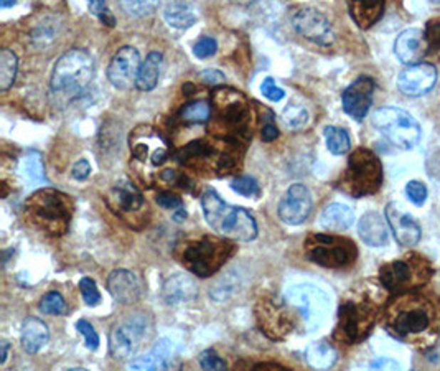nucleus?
<instances>
[{
  "mask_svg": "<svg viewBox=\"0 0 440 371\" xmlns=\"http://www.w3.org/2000/svg\"><path fill=\"white\" fill-rule=\"evenodd\" d=\"M251 121L253 111L243 93L226 86L213 91L209 117V134H213V137L243 145L253 137Z\"/></svg>",
  "mask_w": 440,
  "mask_h": 371,
  "instance_id": "1",
  "label": "nucleus"
},
{
  "mask_svg": "<svg viewBox=\"0 0 440 371\" xmlns=\"http://www.w3.org/2000/svg\"><path fill=\"white\" fill-rule=\"evenodd\" d=\"M201 208L206 223L219 236L229 241L249 243L258 238V223L248 210L229 205L213 188L201 195Z\"/></svg>",
  "mask_w": 440,
  "mask_h": 371,
  "instance_id": "2",
  "label": "nucleus"
},
{
  "mask_svg": "<svg viewBox=\"0 0 440 371\" xmlns=\"http://www.w3.org/2000/svg\"><path fill=\"white\" fill-rule=\"evenodd\" d=\"M243 145L226 142V140H193L178 150L175 159L188 169L200 172L203 175H228L238 170Z\"/></svg>",
  "mask_w": 440,
  "mask_h": 371,
  "instance_id": "3",
  "label": "nucleus"
},
{
  "mask_svg": "<svg viewBox=\"0 0 440 371\" xmlns=\"http://www.w3.org/2000/svg\"><path fill=\"white\" fill-rule=\"evenodd\" d=\"M234 253L229 239L203 236L182 239L175 248V258L198 278H209L226 264Z\"/></svg>",
  "mask_w": 440,
  "mask_h": 371,
  "instance_id": "4",
  "label": "nucleus"
},
{
  "mask_svg": "<svg viewBox=\"0 0 440 371\" xmlns=\"http://www.w3.org/2000/svg\"><path fill=\"white\" fill-rule=\"evenodd\" d=\"M73 211V200L55 188H41L25 202V216L36 229L50 236H61L68 231Z\"/></svg>",
  "mask_w": 440,
  "mask_h": 371,
  "instance_id": "5",
  "label": "nucleus"
},
{
  "mask_svg": "<svg viewBox=\"0 0 440 371\" xmlns=\"http://www.w3.org/2000/svg\"><path fill=\"white\" fill-rule=\"evenodd\" d=\"M434 318V307L422 296L414 292H404L387 305L384 325L396 337L421 335L431 327Z\"/></svg>",
  "mask_w": 440,
  "mask_h": 371,
  "instance_id": "6",
  "label": "nucleus"
},
{
  "mask_svg": "<svg viewBox=\"0 0 440 371\" xmlns=\"http://www.w3.org/2000/svg\"><path fill=\"white\" fill-rule=\"evenodd\" d=\"M94 78V60L89 51L70 50L56 61L51 73V91L61 98H76Z\"/></svg>",
  "mask_w": 440,
  "mask_h": 371,
  "instance_id": "7",
  "label": "nucleus"
},
{
  "mask_svg": "<svg viewBox=\"0 0 440 371\" xmlns=\"http://www.w3.org/2000/svg\"><path fill=\"white\" fill-rule=\"evenodd\" d=\"M382 184V165L378 155L370 149L360 147L350 155L348 167L338 188L352 197L373 195Z\"/></svg>",
  "mask_w": 440,
  "mask_h": 371,
  "instance_id": "8",
  "label": "nucleus"
},
{
  "mask_svg": "<svg viewBox=\"0 0 440 371\" xmlns=\"http://www.w3.org/2000/svg\"><path fill=\"white\" fill-rule=\"evenodd\" d=\"M130 165L139 172L144 182L154 175L155 169L164 164L169 157V142L162 132L152 125H139L130 132Z\"/></svg>",
  "mask_w": 440,
  "mask_h": 371,
  "instance_id": "9",
  "label": "nucleus"
},
{
  "mask_svg": "<svg viewBox=\"0 0 440 371\" xmlns=\"http://www.w3.org/2000/svg\"><path fill=\"white\" fill-rule=\"evenodd\" d=\"M287 304L300 317L307 332H315L327 320L332 301L327 292L313 284H297L287 291Z\"/></svg>",
  "mask_w": 440,
  "mask_h": 371,
  "instance_id": "10",
  "label": "nucleus"
},
{
  "mask_svg": "<svg viewBox=\"0 0 440 371\" xmlns=\"http://www.w3.org/2000/svg\"><path fill=\"white\" fill-rule=\"evenodd\" d=\"M305 256L322 268L338 269L355 263L358 258V248L348 238L310 234L305 241Z\"/></svg>",
  "mask_w": 440,
  "mask_h": 371,
  "instance_id": "11",
  "label": "nucleus"
},
{
  "mask_svg": "<svg viewBox=\"0 0 440 371\" xmlns=\"http://www.w3.org/2000/svg\"><path fill=\"white\" fill-rule=\"evenodd\" d=\"M373 125L397 149L409 150L421 139V125L404 109L386 106L374 113Z\"/></svg>",
  "mask_w": 440,
  "mask_h": 371,
  "instance_id": "12",
  "label": "nucleus"
},
{
  "mask_svg": "<svg viewBox=\"0 0 440 371\" xmlns=\"http://www.w3.org/2000/svg\"><path fill=\"white\" fill-rule=\"evenodd\" d=\"M374 307L370 302H343L342 307H340L335 338L347 345L365 340L374 325Z\"/></svg>",
  "mask_w": 440,
  "mask_h": 371,
  "instance_id": "13",
  "label": "nucleus"
},
{
  "mask_svg": "<svg viewBox=\"0 0 440 371\" xmlns=\"http://www.w3.org/2000/svg\"><path fill=\"white\" fill-rule=\"evenodd\" d=\"M429 274H431L429 266L422 261L421 263H417L416 259L394 261L382 266L379 279L387 291L399 296L404 292H412V289L427 282Z\"/></svg>",
  "mask_w": 440,
  "mask_h": 371,
  "instance_id": "14",
  "label": "nucleus"
},
{
  "mask_svg": "<svg viewBox=\"0 0 440 371\" xmlns=\"http://www.w3.org/2000/svg\"><path fill=\"white\" fill-rule=\"evenodd\" d=\"M292 27L303 38L317 45H332L335 33L328 19L313 7H302L292 15Z\"/></svg>",
  "mask_w": 440,
  "mask_h": 371,
  "instance_id": "15",
  "label": "nucleus"
},
{
  "mask_svg": "<svg viewBox=\"0 0 440 371\" xmlns=\"http://www.w3.org/2000/svg\"><path fill=\"white\" fill-rule=\"evenodd\" d=\"M147 318L135 315L116 327L109 337V352L116 360L130 358L137 350L139 343L145 338Z\"/></svg>",
  "mask_w": 440,
  "mask_h": 371,
  "instance_id": "16",
  "label": "nucleus"
},
{
  "mask_svg": "<svg viewBox=\"0 0 440 371\" xmlns=\"http://www.w3.org/2000/svg\"><path fill=\"white\" fill-rule=\"evenodd\" d=\"M140 66H142V63H140L139 51L134 46H122L109 63V81L116 90H129L137 83Z\"/></svg>",
  "mask_w": 440,
  "mask_h": 371,
  "instance_id": "17",
  "label": "nucleus"
},
{
  "mask_svg": "<svg viewBox=\"0 0 440 371\" xmlns=\"http://www.w3.org/2000/svg\"><path fill=\"white\" fill-rule=\"evenodd\" d=\"M256 315H258L259 327L267 337L274 338V340H281L287 333H290L293 328V320L289 312L284 309V305L277 304L272 299H264L259 302L258 309H256Z\"/></svg>",
  "mask_w": 440,
  "mask_h": 371,
  "instance_id": "18",
  "label": "nucleus"
},
{
  "mask_svg": "<svg viewBox=\"0 0 440 371\" xmlns=\"http://www.w3.org/2000/svg\"><path fill=\"white\" fill-rule=\"evenodd\" d=\"M312 195L302 184H293L279 203V218L287 224H302L312 213Z\"/></svg>",
  "mask_w": 440,
  "mask_h": 371,
  "instance_id": "19",
  "label": "nucleus"
},
{
  "mask_svg": "<svg viewBox=\"0 0 440 371\" xmlns=\"http://www.w3.org/2000/svg\"><path fill=\"white\" fill-rule=\"evenodd\" d=\"M437 70L431 63H417L406 70H402L397 76V88L402 94L411 98H417L431 91L436 86Z\"/></svg>",
  "mask_w": 440,
  "mask_h": 371,
  "instance_id": "20",
  "label": "nucleus"
},
{
  "mask_svg": "<svg viewBox=\"0 0 440 371\" xmlns=\"http://www.w3.org/2000/svg\"><path fill=\"white\" fill-rule=\"evenodd\" d=\"M386 219L392 234H394L396 241L401 246H416L419 239H421V226H419L416 218H412L404 207L396 202L389 203L386 207Z\"/></svg>",
  "mask_w": 440,
  "mask_h": 371,
  "instance_id": "21",
  "label": "nucleus"
},
{
  "mask_svg": "<svg viewBox=\"0 0 440 371\" xmlns=\"http://www.w3.org/2000/svg\"><path fill=\"white\" fill-rule=\"evenodd\" d=\"M373 93L374 81L368 76L358 78L343 91L342 103L345 113L356 119V121L365 119L366 114L370 113L371 104H373Z\"/></svg>",
  "mask_w": 440,
  "mask_h": 371,
  "instance_id": "22",
  "label": "nucleus"
},
{
  "mask_svg": "<svg viewBox=\"0 0 440 371\" xmlns=\"http://www.w3.org/2000/svg\"><path fill=\"white\" fill-rule=\"evenodd\" d=\"M108 205L117 215H132L144 208V197L137 190V187L127 180L119 182L109 192Z\"/></svg>",
  "mask_w": 440,
  "mask_h": 371,
  "instance_id": "23",
  "label": "nucleus"
},
{
  "mask_svg": "<svg viewBox=\"0 0 440 371\" xmlns=\"http://www.w3.org/2000/svg\"><path fill=\"white\" fill-rule=\"evenodd\" d=\"M426 33L419 28H407L396 38L394 53L404 65H417L427 50Z\"/></svg>",
  "mask_w": 440,
  "mask_h": 371,
  "instance_id": "24",
  "label": "nucleus"
},
{
  "mask_svg": "<svg viewBox=\"0 0 440 371\" xmlns=\"http://www.w3.org/2000/svg\"><path fill=\"white\" fill-rule=\"evenodd\" d=\"M108 289L119 304L130 305L140 299L142 289L135 274L125 269H117L111 273L108 279Z\"/></svg>",
  "mask_w": 440,
  "mask_h": 371,
  "instance_id": "25",
  "label": "nucleus"
},
{
  "mask_svg": "<svg viewBox=\"0 0 440 371\" xmlns=\"http://www.w3.org/2000/svg\"><path fill=\"white\" fill-rule=\"evenodd\" d=\"M387 224L379 213L368 211L361 216L358 223V234L363 239V243L370 244V246L379 248L387 244L389 239V233H387Z\"/></svg>",
  "mask_w": 440,
  "mask_h": 371,
  "instance_id": "26",
  "label": "nucleus"
},
{
  "mask_svg": "<svg viewBox=\"0 0 440 371\" xmlns=\"http://www.w3.org/2000/svg\"><path fill=\"white\" fill-rule=\"evenodd\" d=\"M175 355V347L169 338H162L155 343V347L150 350V353L144 357L135 358L129 363L127 371H159L167 360Z\"/></svg>",
  "mask_w": 440,
  "mask_h": 371,
  "instance_id": "27",
  "label": "nucleus"
},
{
  "mask_svg": "<svg viewBox=\"0 0 440 371\" xmlns=\"http://www.w3.org/2000/svg\"><path fill=\"white\" fill-rule=\"evenodd\" d=\"M197 296V286L188 276L175 274L165 281L162 287V297L169 305H178L192 301Z\"/></svg>",
  "mask_w": 440,
  "mask_h": 371,
  "instance_id": "28",
  "label": "nucleus"
},
{
  "mask_svg": "<svg viewBox=\"0 0 440 371\" xmlns=\"http://www.w3.org/2000/svg\"><path fill=\"white\" fill-rule=\"evenodd\" d=\"M50 330L46 323L40 318L28 317L25 318L22 325V347L27 353H38L41 348L48 343Z\"/></svg>",
  "mask_w": 440,
  "mask_h": 371,
  "instance_id": "29",
  "label": "nucleus"
},
{
  "mask_svg": "<svg viewBox=\"0 0 440 371\" xmlns=\"http://www.w3.org/2000/svg\"><path fill=\"white\" fill-rule=\"evenodd\" d=\"M348 10L353 22L361 30H368L381 19L382 12H384V2H381V0H356V2H350Z\"/></svg>",
  "mask_w": 440,
  "mask_h": 371,
  "instance_id": "30",
  "label": "nucleus"
},
{
  "mask_svg": "<svg viewBox=\"0 0 440 371\" xmlns=\"http://www.w3.org/2000/svg\"><path fill=\"white\" fill-rule=\"evenodd\" d=\"M307 363L315 371H327L337 363V350L327 340H318L308 345L305 350Z\"/></svg>",
  "mask_w": 440,
  "mask_h": 371,
  "instance_id": "31",
  "label": "nucleus"
},
{
  "mask_svg": "<svg viewBox=\"0 0 440 371\" xmlns=\"http://www.w3.org/2000/svg\"><path fill=\"white\" fill-rule=\"evenodd\" d=\"M164 19L170 27L178 30H187L195 25L198 14L192 4L187 2H170L164 9Z\"/></svg>",
  "mask_w": 440,
  "mask_h": 371,
  "instance_id": "32",
  "label": "nucleus"
},
{
  "mask_svg": "<svg viewBox=\"0 0 440 371\" xmlns=\"http://www.w3.org/2000/svg\"><path fill=\"white\" fill-rule=\"evenodd\" d=\"M355 221L353 210L342 203H332L325 208L320 218V224L330 231H343L348 229Z\"/></svg>",
  "mask_w": 440,
  "mask_h": 371,
  "instance_id": "33",
  "label": "nucleus"
},
{
  "mask_svg": "<svg viewBox=\"0 0 440 371\" xmlns=\"http://www.w3.org/2000/svg\"><path fill=\"white\" fill-rule=\"evenodd\" d=\"M162 66H164V56H162V53L152 51V53L147 55L145 61L142 63V66H140L135 86H137L140 91L155 90V86L159 85Z\"/></svg>",
  "mask_w": 440,
  "mask_h": 371,
  "instance_id": "34",
  "label": "nucleus"
},
{
  "mask_svg": "<svg viewBox=\"0 0 440 371\" xmlns=\"http://www.w3.org/2000/svg\"><path fill=\"white\" fill-rule=\"evenodd\" d=\"M211 117V104L208 101H192L185 104L178 113V119L185 124H203Z\"/></svg>",
  "mask_w": 440,
  "mask_h": 371,
  "instance_id": "35",
  "label": "nucleus"
},
{
  "mask_svg": "<svg viewBox=\"0 0 440 371\" xmlns=\"http://www.w3.org/2000/svg\"><path fill=\"white\" fill-rule=\"evenodd\" d=\"M20 169H22L25 179L31 182V184H46L43 160H41V154L36 152V150H28L23 155Z\"/></svg>",
  "mask_w": 440,
  "mask_h": 371,
  "instance_id": "36",
  "label": "nucleus"
},
{
  "mask_svg": "<svg viewBox=\"0 0 440 371\" xmlns=\"http://www.w3.org/2000/svg\"><path fill=\"white\" fill-rule=\"evenodd\" d=\"M19 60L12 50H0V90L7 91L12 88L15 76H17Z\"/></svg>",
  "mask_w": 440,
  "mask_h": 371,
  "instance_id": "37",
  "label": "nucleus"
},
{
  "mask_svg": "<svg viewBox=\"0 0 440 371\" xmlns=\"http://www.w3.org/2000/svg\"><path fill=\"white\" fill-rule=\"evenodd\" d=\"M325 140H327V147L333 155H343L350 150V135L345 129L335 127V125H328L323 130Z\"/></svg>",
  "mask_w": 440,
  "mask_h": 371,
  "instance_id": "38",
  "label": "nucleus"
},
{
  "mask_svg": "<svg viewBox=\"0 0 440 371\" xmlns=\"http://www.w3.org/2000/svg\"><path fill=\"white\" fill-rule=\"evenodd\" d=\"M282 121L289 129H302L308 122V111L303 106L297 104H289L282 113Z\"/></svg>",
  "mask_w": 440,
  "mask_h": 371,
  "instance_id": "39",
  "label": "nucleus"
},
{
  "mask_svg": "<svg viewBox=\"0 0 440 371\" xmlns=\"http://www.w3.org/2000/svg\"><path fill=\"white\" fill-rule=\"evenodd\" d=\"M40 310L46 315H63L68 310L66 301L63 299L60 292L51 291L40 301Z\"/></svg>",
  "mask_w": 440,
  "mask_h": 371,
  "instance_id": "40",
  "label": "nucleus"
},
{
  "mask_svg": "<svg viewBox=\"0 0 440 371\" xmlns=\"http://www.w3.org/2000/svg\"><path fill=\"white\" fill-rule=\"evenodd\" d=\"M231 188L236 193H239V195H243V197L253 198V197L259 195L258 182H256L253 177H249V175H241V177H238V179H234L231 182Z\"/></svg>",
  "mask_w": 440,
  "mask_h": 371,
  "instance_id": "41",
  "label": "nucleus"
},
{
  "mask_svg": "<svg viewBox=\"0 0 440 371\" xmlns=\"http://www.w3.org/2000/svg\"><path fill=\"white\" fill-rule=\"evenodd\" d=\"M200 367L203 371H228V365L214 350H205L200 355Z\"/></svg>",
  "mask_w": 440,
  "mask_h": 371,
  "instance_id": "42",
  "label": "nucleus"
},
{
  "mask_svg": "<svg viewBox=\"0 0 440 371\" xmlns=\"http://www.w3.org/2000/svg\"><path fill=\"white\" fill-rule=\"evenodd\" d=\"M80 291H81L83 299H85L88 305L93 307V305H98L99 302H101V294H99L96 282H94L93 279L83 278L80 281Z\"/></svg>",
  "mask_w": 440,
  "mask_h": 371,
  "instance_id": "43",
  "label": "nucleus"
},
{
  "mask_svg": "<svg viewBox=\"0 0 440 371\" xmlns=\"http://www.w3.org/2000/svg\"><path fill=\"white\" fill-rule=\"evenodd\" d=\"M89 10H91L93 15H96V17L101 20V22L106 25L109 28L116 27V19H114V15L106 4L103 2V0H94V2L89 4Z\"/></svg>",
  "mask_w": 440,
  "mask_h": 371,
  "instance_id": "44",
  "label": "nucleus"
},
{
  "mask_svg": "<svg viewBox=\"0 0 440 371\" xmlns=\"http://www.w3.org/2000/svg\"><path fill=\"white\" fill-rule=\"evenodd\" d=\"M218 50V43L216 40L211 38V36H203L197 41V45L193 46V53H195L197 58L200 60H206L209 56H213L216 53Z\"/></svg>",
  "mask_w": 440,
  "mask_h": 371,
  "instance_id": "45",
  "label": "nucleus"
},
{
  "mask_svg": "<svg viewBox=\"0 0 440 371\" xmlns=\"http://www.w3.org/2000/svg\"><path fill=\"white\" fill-rule=\"evenodd\" d=\"M406 195L414 203V205H422V203L427 200L429 192H427V187L421 184V182L412 180L406 187Z\"/></svg>",
  "mask_w": 440,
  "mask_h": 371,
  "instance_id": "46",
  "label": "nucleus"
},
{
  "mask_svg": "<svg viewBox=\"0 0 440 371\" xmlns=\"http://www.w3.org/2000/svg\"><path fill=\"white\" fill-rule=\"evenodd\" d=\"M122 7L132 17H147L155 12L157 5L154 2H124Z\"/></svg>",
  "mask_w": 440,
  "mask_h": 371,
  "instance_id": "47",
  "label": "nucleus"
},
{
  "mask_svg": "<svg viewBox=\"0 0 440 371\" xmlns=\"http://www.w3.org/2000/svg\"><path fill=\"white\" fill-rule=\"evenodd\" d=\"M76 328H78V332L81 333L83 337L86 338V347L89 348V350H98V347H99V337H98V333H96V330H94V327L91 325V323H89L88 320H80L76 323Z\"/></svg>",
  "mask_w": 440,
  "mask_h": 371,
  "instance_id": "48",
  "label": "nucleus"
},
{
  "mask_svg": "<svg viewBox=\"0 0 440 371\" xmlns=\"http://www.w3.org/2000/svg\"><path fill=\"white\" fill-rule=\"evenodd\" d=\"M261 93H263L269 101H274V103H279L286 98V91L277 86L272 78H266V80L263 81V85H261Z\"/></svg>",
  "mask_w": 440,
  "mask_h": 371,
  "instance_id": "49",
  "label": "nucleus"
},
{
  "mask_svg": "<svg viewBox=\"0 0 440 371\" xmlns=\"http://www.w3.org/2000/svg\"><path fill=\"white\" fill-rule=\"evenodd\" d=\"M157 203H159L162 208H167V210H182L183 208L180 198L170 192L159 193V195H157Z\"/></svg>",
  "mask_w": 440,
  "mask_h": 371,
  "instance_id": "50",
  "label": "nucleus"
},
{
  "mask_svg": "<svg viewBox=\"0 0 440 371\" xmlns=\"http://www.w3.org/2000/svg\"><path fill=\"white\" fill-rule=\"evenodd\" d=\"M426 38L427 43L434 46V48H440V19L431 20L426 28Z\"/></svg>",
  "mask_w": 440,
  "mask_h": 371,
  "instance_id": "51",
  "label": "nucleus"
},
{
  "mask_svg": "<svg viewBox=\"0 0 440 371\" xmlns=\"http://www.w3.org/2000/svg\"><path fill=\"white\" fill-rule=\"evenodd\" d=\"M368 371H401V365L391 358H378L370 365Z\"/></svg>",
  "mask_w": 440,
  "mask_h": 371,
  "instance_id": "52",
  "label": "nucleus"
},
{
  "mask_svg": "<svg viewBox=\"0 0 440 371\" xmlns=\"http://www.w3.org/2000/svg\"><path fill=\"white\" fill-rule=\"evenodd\" d=\"M71 174H73V179H75V180H80V182L86 180L89 174H91V165H89V162L86 159L78 160L76 164L73 165Z\"/></svg>",
  "mask_w": 440,
  "mask_h": 371,
  "instance_id": "53",
  "label": "nucleus"
},
{
  "mask_svg": "<svg viewBox=\"0 0 440 371\" xmlns=\"http://www.w3.org/2000/svg\"><path fill=\"white\" fill-rule=\"evenodd\" d=\"M200 78H201L203 83H206V85H213V86L221 85V83L224 81V75H223L221 71H218V70H206V71H203L201 75H200Z\"/></svg>",
  "mask_w": 440,
  "mask_h": 371,
  "instance_id": "54",
  "label": "nucleus"
},
{
  "mask_svg": "<svg viewBox=\"0 0 440 371\" xmlns=\"http://www.w3.org/2000/svg\"><path fill=\"white\" fill-rule=\"evenodd\" d=\"M261 137H263L264 142H272V140H276L277 137H279V129H277L272 122H267V124H264Z\"/></svg>",
  "mask_w": 440,
  "mask_h": 371,
  "instance_id": "55",
  "label": "nucleus"
},
{
  "mask_svg": "<svg viewBox=\"0 0 440 371\" xmlns=\"http://www.w3.org/2000/svg\"><path fill=\"white\" fill-rule=\"evenodd\" d=\"M251 371H290V370L286 368V367H282V365H279V363L266 362V363L254 365V367L251 368Z\"/></svg>",
  "mask_w": 440,
  "mask_h": 371,
  "instance_id": "56",
  "label": "nucleus"
},
{
  "mask_svg": "<svg viewBox=\"0 0 440 371\" xmlns=\"http://www.w3.org/2000/svg\"><path fill=\"white\" fill-rule=\"evenodd\" d=\"M159 371H182L180 358H178L177 355H174V357H170L164 365H162Z\"/></svg>",
  "mask_w": 440,
  "mask_h": 371,
  "instance_id": "57",
  "label": "nucleus"
},
{
  "mask_svg": "<svg viewBox=\"0 0 440 371\" xmlns=\"http://www.w3.org/2000/svg\"><path fill=\"white\" fill-rule=\"evenodd\" d=\"M0 347H2V357H0V363H5L7 362V352H9V343L5 342V340H2V345H0Z\"/></svg>",
  "mask_w": 440,
  "mask_h": 371,
  "instance_id": "58",
  "label": "nucleus"
},
{
  "mask_svg": "<svg viewBox=\"0 0 440 371\" xmlns=\"http://www.w3.org/2000/svg\"><path fill=\"white\" fill-rule=\"evenodd\" d=\"M15 2H9V0H5V2H0V9H5V7H14Z\"/></svg>",
  "mask_w": 440,
  "mask_h": 371,
  "instance_id": "59",
  "label": "nucleus"
},
{
  "mask_svg": "<svg viewBox=\"0 0 440 371\" xmlns=\"http://www.w3.org/2000/svg\"><path fill=\"white\" fill-rule=\"evenodd\" d=\"M68 371H88L85 368H73V370H68Z\"/></svg>",
  "mask_w": 440,
  "mask_h": 371,
  "instance_id": "60",
  "label": "nucleus"
},
{
  "mask_svg": "<svg viewBox=\"0 0 440 371\" xmlns=\"http://www.w3.org/2000/svg\"><path fill=\"white\" fill-rule=\"evenodd\" d=\"M439 347H440V333H439Z\"/></svg>",
  "mask_w": 440,
  "mask_h": 371,
  "instance_id": "61",
  "label": "nucleus"
}]
</instances>
